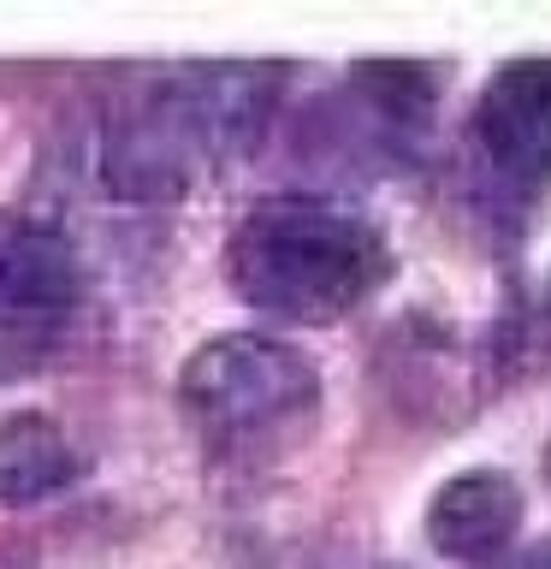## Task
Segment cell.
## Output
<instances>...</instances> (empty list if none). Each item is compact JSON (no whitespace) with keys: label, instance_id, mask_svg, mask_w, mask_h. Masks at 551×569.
Returning a JSON list of instances; mask_svg holds the SVG:
<instances>
[{"label":"cell","instance_id":"3957f363","mask_svg":"<svg viewBox=\"0 0 551 569\" xmlns=\"http://www.w3.org/2000/svg\"><path fill=\"white\" fill-rule=\"evenodd\" d=\"M314 398V362L297 345L261 332L213 338L184 368V409L220 451H261L267 439L297 433Z\"/></svg>","mask_w":551,"mask_h":569},{"label":"cell","instance_id":"8992f818","mask_svg":"<svg viewBox=\"0 0 551 569\" xmlns=\"http://www.w3.org/2000/svg\"><path fill=\"white\" fill-rule=\"evenodd\" d=\"M522 528V487L504 469H469L451 487H439L433 510H427V533L444 558L480 563L492 551H504Z\"/></svg>","mask_w":551,"mask_h":569},{"label":"cell","instance_id":"5b68a950","mask_svg":"<svg viewBox=\"0 0 551 569\" xmlns=\"http://www.w3.org/2000/svg\"><path fill=\"white\" fill-rule=\"evenodd\" d=\"M474 137L515 184H551V60H510L480 96Z\"/></svg>","mask_w":551,"mask_h":569},{"label":"cell","instance_id":"6da1fadb","mask_svg":"<svg viewBox=\"0 0 551 569\" xmlns=\"http://www.w3.org/2000/svg\"><path fill=\"white\" fill-rule=\"evenodd\" d=\"M231 284L279 320H332L380 291L391 249L368 213L320 196H273L231 238Z\"/></svg>","mask_w":551,"mask_h":569},{"label":"cell","instance_id":"7a4b0ae2","mask_svg":"<svg viewBox=\"0 0 551 569\" xmlns=\"http://www.w3.org/2000/svg\"><path fill=\"white\" fill-rule=\"evenodd\" d=\"M261 71L213 66V71H178L142 96L113 124L107 142V178L131 196H172L202 172L213 154L238 149L261 124Z\"/></svg>","mask_w":551,"mask_h":569},{"label":"cell","instance_id":"52a82bcc","mask_svg":"<svg viewBox=\"0 0 551 569\" xmlns=\"http://www.w3.org/2000/svg\"><path fill=\"white\" fill-rule=\"evenodd\" d=\"M83 475L78 445L48 416H7L0 421V505H36V498L71 487Z\"/></svg>","mask_w":551,"mask_h":569},{"label":"cell","instance_id":"277c9868","mask_svg":"<svg viewBox=\"0 0 551 569\" xmlns=\"http://www.w3.org/2000/svg\"><path fill=\"white\" fill-rule=\"evenodd\" d=\"M83 297V267L60 231L7 220L0 226V368L30 362L71 320Z\"/></svg>","mask_w":551,"mask_h":569}]
</instances>
